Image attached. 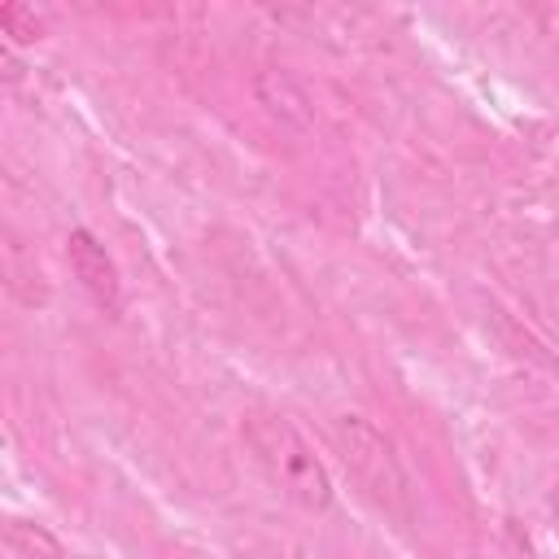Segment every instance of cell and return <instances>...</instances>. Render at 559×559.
Returning <instances> with one entry per match:
<instances>
[{
  "label": "cell",
  "mask_w": 559,
  "mask_h": 559,
  "mask_svg": "<svg viewBox=\"0 0 559 559\" xmlns=\"http://www.w3.org/2000/svg\"><path fill=\"white\" fill-rule=\"evenodd\" d=\"M253 96L280 127H288V131H310L314 127V100H310L306 83L293 70H280V66L258 70L253 74Z\"/></svg>",
  "instance_id": "obj_4"
},
{
  "label": "cell",
  "mask_w": 559,
  "mask_h": 559,
  "mask_svg": "<svg viewBox=\"0 0 559 559\" xmlns=\"http://www.w3.org/2000/svg\"><path fill=\"white\" fill-rule=\"evenodd\" d=\"M546 507H550V520H555V528H559V480L550 485V493H546Z\"/></svg>",
  "instance_id": "obj_8"
},
{
  "label": "cell",
  "mask_w": 559,
  "mask_h": 559,
  "mask_svg": "<svg viewBox=\"0 0 559 559\" xmlns=\"http://www.w3.org/2000/svg\"><path fill=\"white\" fill-rule=\"evenodd\" d=\"M240 437L262 467V476L301 511H328L336 498L328 463L314 454V445L301 437V428L280 411H249L240 424Z\"/></svg>",
  "instance_id": "obj_1"
},
{
  "label": "cell",
  "mask_w": 559,
  "mask_h": 559,
  "mask_svg": "<svg viewBox=\"0 0 559 559\" xmlns=\"http://www.w3.org/2000/svg\"><path fill=\"white\" fill-rule=\"evenodd\" d=\"M66 262L79 280V288L109 314L122 310V280H118V266L109 258V249L87 231V227H70L66 236Z\"/></svg>",
  "instance_id": "obj_3"
},
{
  "label": "cell",
  "mask_w": 559,
  "mask_h": 559,
  "mask_svg": "<svg viewBox=\"0 0 559 559\" xmlns=\"http://www.w3.org/2000/svg\"><path fill=\"white\" fill-rule=\"evenodd\" d=\"M4 555L9 559H66V546L48 524L13 515L4 524Z\"/></svg>",
  "instance_id": "obj_6"
},
{
  "label": "cell",
  "mask_w": 559,
  "mask_h": 559,
  "mask_svg": "<svg viewBox=\"0 0 559 559\" xmlns=\"http://www.w3.org/2000/svg\"><path fill=\"white\" fill-rule=\"evenodd\" d=\"M332 445H336L341 463L349 467V476L362 485V493L380 511H389L397 520H411V511H415V485H411V476H406L393 441L380 432L376 419H367L358 411L332 415Z\"/></svg>",
  "instance_id": "obj_2"
},
{
  "label": "cell",
  "mask_w": 559,
  "mask_h": 559,
  "mask_svg": "<svg viewBox=\"0 0 559 559\" xmlns=\"http://www.w3.org/2000/svg\"><path fill=\"white\" fill-rule=\"evenodd\" d=\"M0 31H4V44H35V39H44V31H48V17L35 9V4H17V0H9V4H0Z\"/></svg>",
  "instance_id": "obj_7"
},
{
  "label": "cell",
  "mask_w": 559,
  "mask_h": 559,
  "mask_svg": "<svg viewBox=\"0 0 559 559\" xmlns=\"http://www.w3.org/2000/svg\"><path fill=\"white\" fill-rule=\"evenodd\" d=\"M0 271H4L9 293L22 306H44L48 301V284H44V271L35 262V249H26V240L13 227L4 231V245H0Z\"/></svg>",
  "instance_id": "obj_5"
}]
</instances>
